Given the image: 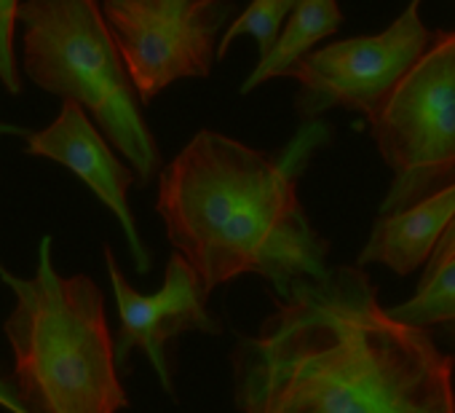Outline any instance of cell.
I'll return each instance as SVG.
<instances>
[{
    "label": "cell",
    "mask_w": 455,
    "mask_h": 413,
    "mask_svg": "<svg viewBox=\"0 0 455 413\" xmlns=\"http://www.w3.org/2000/svg\"><path fill=\"white\" fill-rule=\"evenodd\" d=\"M231 368L239 413H455V357L380 306L362 266L274 298Z\"/></svg>",
    "instance_id": "6da1fadb"
},
{
    "label": "cell",
    "mask_w": 455,
    "mask_h": 413,
    "mask_svg": "<svg viewBox=\"0 0 455 413\" xmlns=\"http://www.w3.org/2000/svg\"><path fill=\"white\" fill-rule=\"evenodd\" d=\"M332 137L308 121L282 153L258 150L201 129L158 174L156 213L166 237L212 293L236 277H263L276 298L303 279H322L330 242L298 196L311 153Z\"/></svg>",
    "instance_id": "7a4b0ae2"
},
{
    "label": "cell",
    "mask_w": 455,
    "mask_h": 413,
    "mask_svg": "<svg viewBox=\"0 0 455 413\" xmlns=\"http://www.w3.org/2000/svg\"><path fill=\"white\" fill-rule=\"evenodd\" d=\"M0 279L14 293L4 330L14 352V384L30 413H118L129 408L105 296L84 274H57L52 237L41 239L36 277H14L0 263Z\"/></svg>",
    "instance_id": "3957f363"
},
{
    "label": "cell",
    "mask_w": 455,
    "mask_h": 413,
    "mask_svg": "<svg viewBox=\"0 0 455 413\" xmlns=\"http://www.w3.org/2000/svg\"><path fill=\"white\" fill-rule=\"evenodd\" d=\"M20 22L28 78L62 102H78L129 161L137 185H150L164 169L161 148L100 0H28Z\"/></svg>",
    "instance_id": "277c9868"
},
{
    "label": "cell",
    "mask_w": 455,
    "mask_h": 413,
    "mask_svg": "<svg viewBox=\"0 0 455 413\" xmlns=\"http://www.w3.org/2000/svg\"><path fill=\"white\" fill-rule=\"evenodd\" d=\"M367 124L391 169L380 215L455 185V30H434L428 49Z\"/></svg>",
    "instance_id": "5b68a950"
},
{
    "label": "cell",
    "mask_w": 455,
    "mask_h": 413,
    "mask_svg": "<svg viewBox=\"0 0 455 413\" xmlns=\"http://www.w3.org/2000/svg\"><path fill=\"white\" fill-rule=\"evenodd\" d=\"M231 12L228 0H102L142 105L177 81L212 73Z\"/></svg>",
    "instance_id": "8992f818"
},
{
    "label": "cell",
    "mask_w": 455,
    "mask_h": 413,
    "mask_svg": "<svg viewBox=\"0 0 455 413\" xmlns=\"http://www.w3.org/2000/svg\"><path fill=\"white\" fill-rule=\"evenodd\" d=\"M420 6L423 0H410L386 30L327 44L295 65L287 78L298 81L295 113L300 121H319L332 108L370 121L431 44L434 33L423 25Z\"/></svg>",
    "instance_id": "52a82bcc"
},
{
    "label": "cell",
    "mask_w": 455,
    "mask_h": 413,
    "mask_svg": "<svg viewBox=\"0 0 455 413\" xmlns=\"http://www.w3.org/2000/svg\"><path fill=\"white\" fill-rule=\"evenodd\" d=\"M105 263L110 287L118 304V338H116V360L118 370L129 373V357L134 349H142L169 397H174V373L169 357V341L180 338L182 333H204L220 336L222 325L206 309L209 290L190 269V263L172 253L166 263L164 287L156 296H142L129 285L124 277L110 245H105Z\"/></svg>",
    "instance_id": "ba28073f"
},
{
    "label": "cell",
    "mask_w": 455,
    "mask_h": 413,
    "mask_svg": "<svg viewBox=\"0 0 455 413\" xmlns=\"http://www.w3.org/2000/svg\"><path fill=\"white\" fill-rule=\"evenodd\" d=\"M25 150L30 156L52 158L78 174L121 223L137 271H150V253L137 231V221L129 204V188L137 182V174L116 156L110 140L100 132V126L78 102H62L60 116L46 129L33 132Z\"/></svg>",
    "instance_id": "9c48e42d"
},
{
    "label": "cell",
    "mask_w": 455,
    "mask_h": 413,
    "mask_svg": "<svg viewBox=\"0 0 455 413\" xmlns=\"http://www.w3.org/2000/svg\"><path fill=\"white\" fill-rule=\"evenodd\" d=\"M455 218V185L426 196L407 210L378 215L367 245L362 247L356 266L380 263L394 274L407 277L426 269L447 226Z\"/></svg>",
    "instance_id": "30bf717a"
},
{
    "label": "cell",
    "mask_w": 455,
    "mask_h": 413,
    "mask_svg": "<svg viewBox=\"0 0 455 413\" xmlns=\"http://www.w3.org/2000/svg\"><path fill=\"white\" fill-rule=\"evenodd\" d=\"M340 25H343V12L338 6V0H300L292 17L287 20L274 52L255 65V70L250 73V78L242 84L239 92L250 94L274 78H287L290 70L300 65L308 54H314V46L319 41L335 36Z\"/></svg>",
    "instance_id": "8fae6325"
},
{
    "label": "cell",
    "mask_w": 455,
    "mask_h": 413,
    "mask_svg": "<svg viewBox=\"0 0 455 413\" xmlns=\"http://www.w3.org/2000/svg\"><path fill=\"white\" fill-rule=\"evenodd\" d=\"M399 322L431 330V328H455V255L442 263L434 274L420 277L418 293L388 309Z\"/></svg>",
    "instance_id": "7c38bea8"
},
{
    "label": "cell",
    "mask_w": 455,
    "mask_h": 413,
    "mask_svg": "<svg viewBox=\"0 0 455 413\" xmlns=\"http://www.w3.org/2000/svg\"><path fill=\"white\" fill-rule=\"evenodd\" d=\"M298 4L300 0H252V4L225 28L220 49H217V62L225 60L228 49H231V44L239 36H252L258 41V46H260L258 62H263L274 52V46L279 44V36H282V30H284L287 20L292 17Z\"/></svg>",
    "instance_id": "4fadbf2b"
},
{
    "label": "cell",
    "mask_w": 455,
    "mask_h": 413,
    "mask_svg": "<svg viewBox=\"0 0 455 413\" xmlns=\"http://www.w3.org/2000/svg\"><path fill=\"white\" fill-rule=\"evenodd\" d=\"M20 0H0V84L6 86L9 94H22L25 89L14 54V30L20 22Z\"/></svg>",
    "instance_id": "5bb4252c"
},
{
    "label": "cell",
    "mask_w": 455,
    "mask_h": 413,
    "mask_svg": "<svg viewBox=\"0 0 455 413\" xmlns=\"http://www.w3.org/2000/svg\"><path fill=\"white\" fill-rule=\"evenodd\" d=\"M455 255V218H452V223L447 226V231H444V237H442V242L436 245V250H434V255L428 258V263H426V269H423V277H428V274H434L442 263H447L450 258Z\"/></svg>",
    "instance_id": "9a60e30c"
},
{
    "label": "cell",
    "mask_w": 455,
    "mask_h": 413,
    "mask_svg": "<svg viewBox=\"0 0 455 413\" xmlns=\"http://www.w3.org/2000/svg\"><path fill=\"white\" fill-rule=\"evenodd\" d=\"M0 408H6L9 413H30V408L25 405L17 384L6 381V378H0Z\"/></svg>",
    "instance_id": "2e32d148"
},
{
    "label": "cell",
    "mask_w": 455,
    "mask_h": 413,
    "mask_svg": "<svg viewBox=\"0 0 455 413\" xmlns=\"http://www.w3.org/2000/svg\"><path fill=\"white\" fill-rule=\"evenodd\" d=\"M0 134H14V137H30L33 132H28L25 126H17V124H4V121H0Z\"/></svg>",
    "instance_id": "e0dca14e"
},
{
    "label": "cell",
    "mask_w": 455,
    "mask_h": 413,
    "mask_svg": "<svg viewBox=\"0 0 455 413\" xmlns=\"http://www.w3.org/2000/svg\"><path fill=\"white\" fill-rule=\"evenodd\" d=\"M447 333H452V336H455V328H450V330H447Z\"/></svg>",
    "instance_id": "ac0fdd59"
}]
</instances>
